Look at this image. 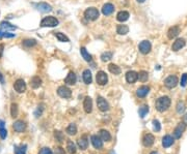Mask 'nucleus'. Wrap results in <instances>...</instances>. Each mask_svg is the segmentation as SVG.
<instances>
[{
	"mask_svg": "<svg viewBox=\"0 0 187 154\" xmlns=\"http://www.w3.org/2000/svg\"><path fill=\"white\" fill-rule=\"evenodd\" d=\"M171 105V98L169 96H162V97H159L158 100H156V103H155V108L158 112H164L166 111L167 109Z\"/></svg>",
	"mask_w": 187,
	"mask_h": 154,
	"instance_id": "obj_1",
	"label": "nucleus"
},
{
	"mask_svg": "<svg viewBox=\"0 0 187 154\" xmlns=\"http://www.w3.org/2000/svg\"><path fill=\"white\" fill-rule=\"evenodd\" d=\"M59 24V21L55 18V17H46L42 20L41 22V26L42 27H55Z\"/></svg>",
	"mask_w": 187,
	"mask_h": 154,
	"instance_id": "obj_2",
	"label": "nucleus"
},
{
	"mask_svg": "<svg viewBox=\"0 0 187 154\" xmlns=\"http://www.w3.org/2000/svg\"><path fill=\"white\" fill-rule=\"evenodd\" d=\"M100 16V12L96 7H89L84 12V17L89 21H96Z\"/></svg>",
	"mask_w": 187,
	"mask_h": 154,
	"instance_id": "obj_3",
	"label": "nucleus"
},
{
	"mask_svg": "<svg viewBox=\"0 0 187 154\" xmlns=\"http://www.w3.org/2000/svg\"><path fill=\"white\" fill-rule=\"evenodd\" d=\"M57 94L62 98H70L72 96V91L67 86H60L57 89Z\"/></svg>",
	"mask_w": 187,
	"mask_h": 154,
	"instance_id": "obj_4",
	"label": "nucleus"
},
{
	"mask_svg": "<svg viewBox=\"0 0 187 154\" xmlns=\"http://www.w3.org/2000/svg\"><path fill=\"white\" fill-rule=\"evenodd\" d=\"M178 83H179V80H178V78L176 77V76H169V77H167L166 79L164 80L165 87L169 88V89L175 88L176 86L178 85Z\"/></svg>",
	"mask_w": 187,
	"mask_h": 154,
	"instance_id": "obj_5",
	"label": "nucleus"
},
{
	"mask_svg": "<svg viewBox=\"0 0 187 154\" xmlns=\"http://www.w3.org/2000/svg\"><path fill=\"white\" fill-rule=\"evenodd\" d=\"M138 49H139V52L144 55H147L151 52V49H152V45L149 41H144L139 44L138 46Z\"/></svg>",
	"mask_w": 187,
	"mask_h": 154,
	"instance_id": "obj_6",
	"label": "nucleus"
},
{
	"mask_svg": "<svg viewBox=\"0 0 187 154\" xmlns=\"http://www.w3.org/2000/svg\"><path fill=\"white\" fill-rule=\"evenodd\" d=\"M14 88L18 93H23L26 90V83L23 79H18L14 84Z\"/></svg>",
	"mask_w": 187,
	"mask_h": 154,
	"instance_id": "obj_7",
	"label": "nucleus"
},
{
	"mask_svg": "<svg viewBox=\"0 0 187 154\" xmlns=\"http://www.w3.org/2000/svg\"><path fill=\"white\" fill-rule=\"evenodd\" d=\"M97 105H98L99 110L102 112H106L109 110V103L102 96H98V98H97Z\"/></svg>",
	"mask_w": 187,
	"mask_h": 154,
	"instance_id": "obj_8",
	"label": "nucleus"
},
{
	"mask_svg": "<svg viewBox=\"0 0 187 154\" xmlns=\"http://www.w3.org/2000/svg\"><path fill=\"white\" fill-rule=\"evenodd\" d=\"M96 80H97V83H98L99 85L103 86V85H105V84H107V82H108V77H107L106 73H104L103 70H100L97 73Z\"/></svg>",
	"mask_w": 187,
	"mask_h": 154,
	"instance_id": "obj_9",
	"label": "nucleus"
},
{
	"mask_svg": "<svg viewBox=\"0 0 187 154\" xmlns=\"http://www.w3.org/2000/svg\"><path fill=\"white\" fill-rule=\"evenodd\" d=\"M186 124H184L183 122H180L179 124L177 125V127L174 129V137H175L176 139H180L182 137V134H183V132L185 131L186 129Z\"/></svg>",
	"mask_w": 187,
	"mask_h": 154,
	"instance_id": "obj_10",
	"label": "nucleus"
},
{
	"mask_svg": "<svg viewBox=\"0 0 187 154\" xmlns=\"http://www.w3.org/2000/svg\"><path fill=\"white\" fill-rule=\"evenodd\" d=\"M138 80V75L136 71L134 70H130L126 73V81L128 82L129 84H133L135 83L136 81Z\"/></svg>",
	"mask_w": 187,
	"mask_h": 154,
	"instance_id": "obj_11",
	"label": "nucleus"
},
{
	"mask_svg": "<svg viewBox=\"0 0 187 154\" xmlns=\"http://www.w3.org/2000/svg\"><path fill=\"white\" fill-rule=\"evenodd\" d=\"M155 142V138L153 134H144V139H142V144H144V147H151Z\"/></svg>",
	"mask_w": 187,
	"mask_h": 154,
	"instance_id": "obj_12",
	"label": "nucleus"
},
{
	"mask_svg": "<svg viewBox=\"0 0 187 154\" xmlns=\"http://www.w3.org/2000/svg\"><path fill=\"white\" fill-rule=\"evenodd\" d=\"M35 7L41 12H50L52 10V6L46 2H40V3L35 4Z\"/></svg>",
	"mask_w": 187,
	"mask_h": 154,
	"instance_id": "obj_13",
	"label": "nucleus"
},
{
	"mask_svg": "<svg viewBox=\"0 0 187 154\" xmlns=\"http://www.w3.org/2000/svg\"><path fill=\"white\" fill-rule=\"evenodd\" d=\"M83 109H84L85 113L89 114L93 111V102H92V98L89 96H87L84 98V102H83Z\"/></svg>",
	"mask_w": 187,
	"mask_h": 154,
	"instance_id": "obj_14",
	"label": "nucleus"
},
{
	"mask_svg": "<svg viewBox=\"0 0 187 154\" xmlns=\"http://www.w3.org/2000/svg\"><path fill=\"white\" fill-rule=\"evenodd\" d=\"M185 44H186V41H185V39H184V38H178L177 41H176L175 43L173 44L172 50H173V51H175V52L179 51V50H181L182 48L185 47Z\"/></svg>",
	"mask_w": 187,
	"mask_h": 154,
	"instance_id": "obj_15",
	"label": "nucleus"
},
{
	"mask_svg": "<svg viewBox=\"0 0 187 154\" xmlns=\"http://www.w3.org/2000/svg\"><path fill=\"white\" fill-rule=\"evenodd\" d=\"M12 127H14L15 131H17V132H23L25 130V128H26V124H25V122L22 121V120H18V121H16L14 123Z\"/></svg>",
	"mask_w": 187,
	"mask_h": 154,
	"instance_id": "obj_16",
	"label": "nucleus"
},
{
	"mask_svg": "<svg viewBox=\"0 0 187 154\" xmlns=\"http://www.w3.org/2000/svg\"><path fill=\"white\" fill-rule=\"evenodd\" d=\"M179 33H180L179 27L173 26L169 29V31H167V37H169V39H173V38H175V37H177L178 35H179Z\"/></svg>",
	"mask_w": 187,
	"mask_h": 154,
	"instance_id": "obj_17",
	"label": "nucleus"
},
{
	"mask_svg": "<svg viewBox=\"0 0 187 154\" xmlns=\"http://www.w3.org/2000/svg\"><path fill=\"white\" fill-rule=\"evenodd\" d=\"M149 92H150V87H148V86H142V87H139L136 90V95H137L138 97L142 98V97H146Z\"/></svg>",
	"mask_w": 187,
	"mask_h": 154,
	"instance_id": "obj_18",
	"label": "nucleus"
},
{
	"mask_svg": "<svg viewBox=\"0 0 187 154\" xmlns=\"http://www.w3.org/2000/svg\"><path fill=\"white\" fill-rule=\"evenodd\" d=\"M114 12V6H113V4L111 3H106L103 5L102 7V14L104 15V16H110L112 12Z\"/></svg>",
	"mask_w": 187,
	"mask_h": 154,
	"instance_id": "obj_19",
	"label": "nucleus"
},
{
	"mask_svg": "<svg viewBox=\"0 0 187 154\" xmlns=\"http://www.w3.org/2000/svg\"><path fill=\"white\" fill-rule=\"evenodd\" d=\"M91 141H92V144L96 149H101L103 147V141L100 139V137L98 136H92L91 137Z\"/></svg>",
	"mask_w": 187,
	"mask_h": 154,
	"instance_id": "obj_20",
	"label": "nucleus"
},
{
	"mask_svg": "<svg viewBox=\"0 0 187 154\" xmlns=\"http://www.w3.org/2000/svg\"><path fill=\"white\" fill-rule=\"evenodd\" d=\"M77 81V77L73 71H70L67 76V78L65 79V83L68 84V85H75Z\"/></svg>",
	"mask_w": 187,
	"mask_h": 154,
	"instance_id": "obj_21",
	"label": "nucleus"
},
{
	"mask_svg": "<svg viewBox=\"0 0 187 154\" xmlns=\"http://www.w3.org/2000/svg\"><path fill=\"white\" fill-rule=\"evenodd\" d=\"M77 144H78V147L81 149V150H85V149H87V147H89V140H87V136L81 137V138L78 140V142H77Z\"/></svg>",
	"mask_w": 187,
	"mask_h": 154,
	"instance_id": "obj_22",
	"label": "nucleus"
},
{
	"mask_svg": "<svg viewBox=\"0 0 187 154\" xmlns=\"http://www.w3.org/2000/svg\"><path fill=\"white\" fill-rule=\"evenodd\" d=\"M174 138L172 136H164L162 138V146L164 147V148H169V147H171L172 145L174 144Z\"/></svg>",
	"mask_w": 187,
	"mask_h": 154,
	"instance_id": "obj_23",
	"label": "nucleus"
},
{
	"mask_svg": "<svg viewBox=\"0 0 187 154\" xmlns=\"http://www.w3.org/2000/svg\"><path fill=\"white\" fill-rule=\"evenodd\" d=\"M82 79H83V82H84L87 85H89V84L92 83V81H93V77H92V73L89 69H85V70L83 71Z\"/></svg>",
	"mask_w": 187,
	"mask_h": 154,
	"instance_id": "obj_24",
	"label": "nucleus"
},
{
	"mask_svg": "<svg viewBox=\"0 0 187 154\" xmlns=\"http://www.w3.org/2000/svg\"><path fill=\"white\" fill-rule=\"evenodd\" d=\"M99 137H100V139L103 142H109L111 140V136L109 134V131H107L105 129H101L99 131Z\"/></svg>",
	"mask_w": 187,
	"mask_h": 154,
	"instance_id": "obj_25",
	"label": "nucleus"
},
{
	"mask_svg": "<svg viewBox=\"0 0 187 154\" xmlns=\"http://www.w3.org/2000/svg\"><path fill=\"white\" fill-rule=\"evenodd\" d=\"M0 27H1V29L3 31L16 30V29H17V26H15V25H12V24H10V23L6 22V21H3V22L0 23Z\"/></svg>",
	"mask_w": 187,
	"mask_h": 154,
	"instance_id": "obj_26",
	"label": "nucleus"
},
{
	"mask_svg": "<svg viewBox=\"0 0 187 154\" xmlns=\"http://www.w3.org/2000/svg\"><path fill=\"white\" fill-rule=\"evenodd\" d=\"M129 17H130L129 12H126V10H122V12H120L117 15V19L120 22H125V21H127L129 19Z\"/></svg>",
	"mask_w": 187,
	"mask_h": 154,
	"instance_id": "obj_27",
	"label": "nucleus"
},
{
	"mask_svg": "<svg viewBox=\"0 0 187 154\" xmlns=\"http://www.w3.org/2000/svg\"><path fill=\"white\" fill-rule=\"evenodd\" d=\"M42 85V80L40 77H33L32 79L30 80V86L33 88V89H37V88H39L40 86Z\"/></svg>",
	"mask_w": 187,
	"mask_h": 154,
	"instance_id": "obj_28",
	"label": "nucleus"
},
{
	"mask_svg": "<svg viewBox=\"0 0 187 154\" xmlns=\"http://www.w3.org/2000/svg\"><path fill=\"white\" fill-rule=\"evenodd\" d=\"M108 70L110 71L112 75H115V76L120 75L122 71L121 68H120V66H117V64H113V63H111V64L108 65Z\"/></svg>",
	"mask_w": 187,
	"mask_h": 154,
	"instance_id": "obj_29",
	"label": "nucleus"
},
{
	"mask_svg": "<svg viewBox=\"0 0 187 154\" xmlns=\"http://www.w3.org/2000/svg\"><path fill=\"white\" fill-rule=\"evenodd\" d=\"M67 150H68V152L70 154H75L76 153V151H77L76 145H75L72 141L69 140L68 142H67Z\"/></svg>",
	"mask_w": 187,
	"mask_h": 154,
	"instance_id": "obj_30",
	"label": "nucleus"
},
{
	"mask_svg": "<svg viewBox=\"0 0 187 154\" xmlns=\"http://www.w3.org/2000/svg\"><path fill=\"white\" fill-rule=\"evenodd\" d=\"M117 32L120 35H125L129 32V27L127 25H119L117 28Z\"/></svg>",
	"mask_w": 187,
	"mask_h": 154,
	"instance_id": "obj_31",
	"label": "nucleus"
},
{
	"mask_svg": "<svg viewBox=\"0 0 187 154\" xmlns=\"http://www.w3.org/2000/svg\"><path fill=\"white\" fill-rule=\"evenodd\" d=\"M54 36H55L59 41H62V43H69V41H70L69 37L66 36V35L62 32H54Z\"/></svg>",
	"mask_w": 187,
	"mask_h": 154,
	"instance_id": "obj_32",
	"label": "nucleus"
},
{
	"mask_svg": "<svg viewBox=\"0 0 187 154\" xmlns=\"http://www.w3.org/2000/svg\"><path fill=\"white\" fill-rule=\"evenodd\" d=\"M80 53H81V56L83 57V59H84L85 61H87V62H91V61H92V55L87 51V49H85V48H83V47L80 48Z\"/></svg>",
	"mask_w": 187,
	"mask_h": 154,
	"instance_id": "obj_33",
	"label": "nucleus"
},
{
	"mask_svg": "<svg viewBox=\"0 0 187 154\" xmlns=\"http://www.w3.org/2000/svg\"><path fill=\"white\" fill-rule=\"evenodd\" d=\"M66 131H67V134H70V136H74V134H77V126H76V124L71 123L70 125L67 127Z\"/></svg>",
	"mask_w": 187,
	"mask_h": 154,
	"instance_id": "obj_34",
	"label": "nucleus"
},
{
	"mask_svg": "<svg viewBox=\"0 0 187 154\" xmlns=\"http://www.w3.org/2000/svg\"><path fill=\"white\" fill-rule=\"evenodd\" d=\"M22 45L26 48L34 47V46L37 45V41L33 39V38H27V39H24V41H22Z\"/></svg>",
	"mask_w": 187,
	"mask_h": 154,
	"instance_id": "obj_35",
	"label": "nucleus"
},
{
	"mask_svg": "<svg viewBox=\"0 0 187 154\" xmlns=\"http://www.w3.org/2000/svg\"><path fill=\"white\" fill-rule=\"evenodd\" d=\"M137 75H138V80H139L140 82L144 83V82L148 81V79H149V73H147V71L142 70V71H139V73H137Z\"/></svg>",
	"mask_w": 187,
	"mask_h": 154,
	"instance_id": "obj_36",
	"label": "nucleus"
},
{
	"mask_svg": "<svg viewBox=\"0 0 187 154\" xmlns=\"http://www.w3.org/2000/svg\"><path fill=\"white\" fill-rule=\"evenodd\" d=\"M18 113H19L18 105L17 103H12V105H10V115H12V117L16 118L18 116Z\"/></svg>",
	"mask_w": 187,
	"mask_h": 154,
	"instance_id": "obj_37",
	"label": "nucleus"
},
{
	"mask_svg": "<svg viewBox=\"0 0 187 154\" xmlns=\"http://www.w3.org/2000/svg\"><path fill=\"white\" fill-rule=\"evenodd\" d=\"M138 113H139L140 117L144 118L147 114L149 113V107H148V105H142V107H140L139 110H138Z\"/></svg>",
	"mask_w": 187,
	"mask_h": 154,
	"instance_id": "obj_38",
	"label": "nucleus"
},
{
	"mask_svg": "<svg viewBox=\"0 0 187 154\" xmlns=\"http://www.w3.org/2000/svg\"><path fill=\"white\" fill-rule=\"evenodd\" d=\"M112 58V53L111 52H104L102 55H101V60L103 62H106V61H109Z\"/></svg>",
	"mask_w": 187,
	"mask_h": 154,
	"instance_id": "obj_39",
	"label": "nucleus"
},
{
	"mask_svg": "<svg viewBox=\"0 0 187 154\" xmlns=\"http://www.w3.org/2000/svg\"><path fill=\"white\" fill-rule=\"evenodd\" d=\"M54 137H55L56 141H57L58 143H62L65 140V136L62 134V131H58V130H55L54 131Z\"/></svg>",
	"mask_w": 187,
	"mask_h": 154,
	"instance_id": "obj_40",
	"label": "nucleus"
},
{
	"mask_svg": "<svg viewBox=\"0 0 187 154\" xmlns=\"http://www.w3.org/2000/svg\"><path fill=\"white\" fill-rule=\"evenodd\" d=\"M185 109H186L185 103H184L183 102H178V103H177V112H178V113H179V114L184 113Z\"/></svg>",
	"mask_w": 187,
	"mask_h": 154,
	"instance_id": "obj_41",
	"label": "nucleus"
},
{
	"mask_svg": "<svg viewBox=\"0 0 187 154\" xmlns=\"http://www.w3.org/2000/svg\"><path fill=\"white\" fill-rule=\"evenodd\" d=\"M25 148L26 146H22L21 148L15 147V154H25Z\"/></svg>",
	"mask_w": 187,
	"mask_h": 154,
	"instance_id": "obj_42",
	"label": "nucleus"
},
{
	"mask_svg": "<svg viewBox=\"0 0 187 154\" xmlns=\"http://www.w3.org/2000/svg\"><path fill=\"white\" fill-rule=\"evenodd\" d=\"M39 154H53V152H52V150L50 148L45 147V148H42L41 150H40Z\"/></svg>",
	"mask_w": 187,
	"mask_h": 154,
	"instance_id": "obj_43",
	"label": "nucleus"
},
{
	"mask_svg": "<svg viewBox=\"0 0 187 154\" xmlns=\"http://www.w3.org/2000/svg\"><path fill=\"white\" fill-rule=\"evenodd\" d=\"M153 125H154V129L156 130V131H160L161 126H160V123H159L158 120H153Z\"/></svg>",
	"mask_w": 187,
	"mask_h": 154,
	"instance_id": "obj_44",
	"label": "nucleus"
},
{
	"mask_svg": "<svg viewBox=\"0 0 187 154\" xmlns=\"http://www.w3.org/2000/svg\"><path fill=\"white\" fill-rule=\"evenodd\" d=\"M187 84V73H184L181 78V86L182 87H185Z\"/></svg>",
	"mask_w": 187,
	"mask_h": 154,
	"instance_id": "obj_45",
	"label": "nucleus"
},
{
	"mask_svg": "<svg viewBox=\"0 0 187 154\" xmlns=\"http://www.w3.org/2000/svg\"><path fill=\"white\" fill-rule=\"evenodd\" d=\"M15 36H16L15 33H10V32H7V31H5V32L3 33L4 38H12V37H15Z\"/></svg>",
	"mask_w": 187,
	"mask_h": 154,
	"instance_id": "obj_46",
	"label": "nucleus"
},
{
	"mask_svg": "<svg viewBox=\"0 0 187 154\" xmlns=\"http://www.w3.org/2000/svg\"><path fill=\"white\" fill-rule=\"evenodd\" d=\"M6 136H7V131H6L5 128H2V129H0V138L1 139H5Z\"/></svg>",
	"mask_w": 187,
	"mask_h": 154,
	"instance_id": "obj_47",
	"label": "nucleus"
},
{
	"mask_svg": "<svg viewBox=\"0 0 187 154\" xmlns=\"http://www.w3.org/2000/svg\"><path fill=\"white\" fill-rule=\"evenodd\" d=\"M55 154H66V152H65V150L62 147H57L55 149Z\"/></svg>",
	"mask_w": 187,
	"mask_h": 154,
	"instance_id": "obj_48",
	"label": "nucleus"
},
{
	"mask_svg": "<svg viewBox=\"0 0 187 154\" xmlns=\"http://www.w3.org/2000/svg\"><path fill=\"white\" fill-rule=\"evenodd\" d=\"M3 52H4V45L3 44H0V58L3 56Z\"/></svg>",
	"mask_w": 187,
	"mask_h": 154,
	"instance_id": "obj_49",
	"label": "nucleus"
},
{
	"mask_svg": "<svg viewBox=\"0 0 187 154\" xmlns=\"http://www.w3.org/2000/svg\"><path fill=\"white\" fill-rule=\"evenodd\" d=\"M4 83H5V79H4V76L2 75V73L0 71V84H2V85H3Z\"/></svg>",
	"mask_w": 187,
	"mask_h": 154,
	"instance_id": "obj_50",
	"label": "nucleus"
},
{
	"mask_svg": "<svg viewBox=\"0 0 187 154\" xmlns=\"http://www.w3.org/2000/svg\"><path fill=\"white\" fill-rule=\"evenodd\" d=\"M2 128H5V123L3 120H0V129H2Z\"/></svg>",
	"mask_w": 187,
	"mask_h": 154,
	"instance_id": "obj_51",
	"label": "nucleus"
},
{
	"mask_svg": "<svg viewBox=\"0 0 187 154\" xmlns=\"http://www.w3.org/2000/svg\"><path fill=\"white\" fill-rule=\"evenodd\" d=\"M182 122H183L184 124H186V125H187V113L183 116V120H182Z\"/></svg>",
	"mask_w": 187,
	"mask_h": 154,
	"instance_id": "obj_52",
	"label": "nucleus"
},
{
	"mask_svg": "<svg viewBox=\"0 0 187 154\" xmlns=\"http://www.w3.org/2000/svg\"><path fill=\"white\" fill-rule=\"evenodd\" d=\"M5 32V31H3L2 29H0V38H2L3 37V33Z\"/></svg>",
	"mask_w": 187,
	"mask_h": 154,
	"instance_id": "obj_53",
	"label": "nucleus"
},
{
	"mask_svg": "<svg viewBox=\"0 0 187 154\" xmlns=\"http://www.w3.org/2000/svg\"><path fill=\"white\" fill-rule=\"evenodd\" d=\"M146 0H137V2H139V3H142V2H144Z\"/></svg>",
	"mask_w": 187,
	"mask_h": 154,
	"instance_id": "obj_54",
	"label": "nucleus"
},
{
	"mask_svg": "<svg viewBox=\"0 0 187 154\" xmlns=\"http://www.w3.org/2000/svg\"><path fill=\"white\" fill-rule=\"evenodd\" d=\"M150 154H159L158 152H156V151H153V152H151Z\"/></svg>",
	"mask_w": 187,
	"mask_h": 154,
	"instance_id": "obj_55",
	"label": "nucleus"
}]
</instances>
